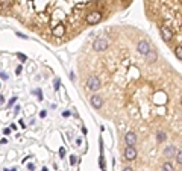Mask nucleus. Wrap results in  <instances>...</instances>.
<instances>
[{"instance_id":"1","label":"nucleus","mask_w":182,"mask_h":171,"mask_svg":"<svg viewBox=\"0 0 182 171\" xmlns=\"http://www.w3.org/2000/svg\"><path fill=\"white\" fill-rule=\"evenodd\" d=\"M100 85H102V82H100V79L97 76H91V77L87 79V88L90 91H97V89H100Z\"/></svg>"},{"instance_id":"2","label":"nucleus","mask_w":182,"mask_h":171,"mask_svg":"<svg viewBox=\"0 0 182 171\" xmlns=\"http://www.w3.org/2000/svg\"><path fill=\"white\" fill-rule=\"evenodd\" d=\"M102 20V12L100 11H94V12H90L87 17V23L88 24H97Z\"/></svg>"},{"instance_id":"3","label":"nucleus","mask_w":182,"mask_h":171,"mask_svg":"<svg viewBox=\"0 0 182 171\" xmlns=\"http://www.w3.org/2000/svg\"><path fill=\"white\" fill-rule=\"evenodd\" d=\"M93 49H94L96 52H103V50H106V49H108V41L103 40V38L96 40V41L93 42Z\"/></svg>"},{"instance_id":"4","label":"nucleus","mask_w":182,"mask_h":171,"mask_svg":"<svg viewBox=\"0 0 182 171\" xmlns=\"http://www.w3.org/2000/svg\"><path fill=\"white\" fill-rule=\"evenodd\" d=\"M125 158L127 161H133V159H137V150L133 146H127L125 148Z\"/></svg>"},{"instance_id":"5","label":"nucleus","mask_w":182,"mask_h":171,"mask_svg":"<svg viewBox=\"0 0 182 171\" xmlns=\"http://www.w3.org/2000/svg\"><path fill=\"white\" fill-rule=\"evenodd\" d=\"M150 49H152V47H150V44H149L147 41H140V42H138V46H137V50H138L140 55H146Z\"/></svg>"},{"instance_id":"6","label":"nucleus","mask_w":182,"mask_h":171,"mask_svg":"<svg viewBox=\"0 0 182 171\" xmlns=\"http://www.w3.org/2000/svg\"><path fill=\"white\" fill-rule=\"evenodd\" d=\"M125 142H126V146H135L137 135L133 132H127L126 135H125Z\"/></svg>"},{"instance_id":"7","label":"nucleus","mask_w":182,"mask_h":171,"mask_svg":"<svg viewBox=\"0 0 182 171\" xmlns=\"http://www.w3.org/2000/svg\"><path fill=\"white\" fill-rule=\"evenodd\" d=\"M161 36H162V40L165 42H169L170 40L173 38V32L170 30L169 27H161Z\"/></svg>"},{"instance_id":"8","label":"nucleus","mask_w":182,"mask_h":171,"mask_svg":"<svg viewBox=\"0 0 182 171\" xmlns=\"http://www.w3.org/2000/svg\"><path fill=\"white\" fill-rule=\"evenodd\" d=\"M91 105H93L96 109H100L102 106H103V99H102L100 95H93V97H91Z\"/></svg>"},{"instance_id":"9","label":"nucleus","mask_w":182,"mask_h":171,"mask_svg":"<svg viewBox=\"0 0 182 171\" xmlns=\"http://www.w3.org/2000/svg\"><path fill=\"white\" fill-rule=\"evenodd\" d=\"M176 147L175 146H169L167 148H164V156H167V158H173L176 156Z\"/></svg>"},{"instance_id":"10","label":"nucleus","mask_w":182,"mask_h":171,"mask_svg":"<svg viewBox=\"0 0 182 171\" xmlns=\"http://www.w3.org/2000/svg\"><path fill=\"white\" fill-rule=\"evenodd\" d=\"M144 56H146V59L149 61V62H155V61H156L158 59V53L156 52H155V50H149L147 53H146V55H144Z\"/></svg>"},{"instance_id":"11","label":"nucleus","mask_w":182,"mask_h":171,"mask_svg":"<svg viewBox=\"0 0 182 171\" xmlns=\"http://www.w3.org/2000/svg\"><path fill=\"white\" fill-rule=\"evenodd\" d=\"M65 34V27H64V24H56V27L53 29V35L55 36H64Z\"/></svg>"},{"instance_id":"12","label":"nucleus","mask_w":182,"mask_h":171,"mask_svg":"<svg viewBox=\"0 0 182 171\" xmlns=\"http://www.w3.org/2000/svg\"><path fill=\"white\" fill-rule=\"evenodd\" d=\"M162 171H175V170H173V165L170 164V162H164V165H162Z\"/></svg>"},{"instance_id":"13","label":"nucleus","mask_w":182,"mask_h":171,"mask_svg":"<svg viewBox=\"0 0 182 171\" xmlns=\"http://www.w3.org/2000/svg\"><path fill=\"white\" fill-rule=\"evenodd\" d=\"M156 138H158V142H162L165 138H167V135H165L164 132H158V133H156Z\"/></svg>"},{"instance_id":"14","label":"nucleus","mask_w":182,"mask_h":171,"mask_svg":"<svg viewBox=\"0 0 182 171\" xmlns=\"http://www.w3.org/2000/svg\"><path fill=\"white\" fill-rule=\"evenodd\" d=\"M175 53H176V58H179V59H182V46H181V47H178V49L175 50Z\"/></svg>"},{"instance_id":"15","label":"nucleus","mask_w":182,"mask_h":171,"mask_svg":"<svg viewBox=\"0 0 182 171\" xmlns=\"http://www.w3.org/2000/svg\"><path fill=\"white\" fill-rule=\"evenodd\" d=\"M176 161H178V164H181V165H182V150L176 153Z\"/></svg>"},{"instance_id":"16","label":"nucleus","mask_w":182,"mask_h":171,"mask_svg":"<svg viewBox=\"0 0 182 171\" xmlns=\"http://www.w3.org/2000/svg\"><path fill=\"white\" fill-rule=\"evenodd\" d=\"M17 58H18L21 62H24L26 59H28V58H26V55H23V53H17Z\"/></svg>"},{"instance_id":"17","label":"nucleus","mask_w":182,"mask_h":171,"mask_svg":"<svg viewBox=\"0 0 182 171\" xmlns=\"http://www.w3.org/2000/svg\"><path fill=\"white\" fill-rule=\"evenodd\" d=\"M34 94L35 95H38V99L42 100V93H41V89H34Z\"/></svg>"},{"instance_id":"18","label":"nucleus","mask_w":182,"mask_h":171,"mask_svg":"<svg viewBox=\"0 0 182 171\" xmlns=\"http://www.w3.org/2000/svg\"><path fill=\"white\" fill-rule=\"evenodd\" d=\"M0 79H2V80H8V74L6 73H3V71H0Z\"/></svg>"},{"instance_id":"19","label":"nucleus","mask_w":182,"mask_h":171,"mask_svg":"<svg viewBox=\"0 0 182 171\" xmlns=\"http://www.w3.org/2000/svg\"><path fill=\"white\" fill-rule=\"evenodd\" d=\"M21 71H23V67H21V65H18L17 68H15V74H17V76H18V74H20Z\"/></svg>"},{"instance_id":"20","label":"nucleus","mask_w":182,"mask_h":171,"mask_svg":"<svg viewBox=\"0 0 182 171\" xmlns=\"http://www.w3.org/2000/svg\"><path fill=\"white\" fill-rule=\"evenodd\" d=\"M59 156H61V158L65 156V148H64V147H61V148H59Z\"/></svg>"},{"instance_id":"21","label":"nucleus","mask_w":182,"mask_h":171,"mask_svg":"<svg viewBox=\"0 0 182 171\" xmlns=\"http://www.w3.org/2000/svg\"><path fill=\"white\" fill-rule=\"evenodd\" d=\"M15 100H17V97H12V99L9 100V103H8V108H11V106H12V105L15 103Z\"/></svg>"},{"instance_id":"22","label":"nucleus","mask_w":182,"mask_h":171,"mask_svg":"<svg viewBox=\"0 0 182 171\" xmlns=\"http://www.w3.org/2000/svg\"><path fill=\"white\" fill-rule=\"evenodd\" d=\"M76 162H78L76 156H71V158H70V164H71V165H76Z\"/></svg>"},{"instance_id":"23","label":"nucleus","mask_w":182,"mask_h":171,"mask_svg":"<svg viewBox=\"0 0 182 171\" xmlns=\"http://www.w3.org/2000/svg\"><path fill=\"white\" fill-rule=\"evenodd\" d=\"M99 164H100V168H102V170H105V161H103V156L100 158V162H99Z\"/></svg>"},{"instance_id":"24","label":"nucleus","mask_w":182,"mask_h":171,"mask_svg":"<svg viewBox=\"0 0 182 171\" xmlns=\"http://www.w3.org/2000/svg\"><path fill=\"white\" fill-rule=\"evenodd\" d=\"M3 133H5V135H9V133H11V127H6V129H3Z\"/></svg>"},{"instance_id":"25","label":"nucleus","mask_w":182,"mask_h":171,"mask_svg":"<svg viewBox=\"0 0 182 171\" xmlns=\"http://www.w3.org/2000/svg\"><path fill=\"white\" fill-rule=\"evenodd\" d=\"M17 36H20V38H23V40H26L28 36H26L24 34H20V32H17Z\"/></svg>"},{"instance_id":"26","label":"nucleus","mask_w":182,"mask_h":171,"mask_svg":"<svg viewBox=\"0 0 182 171\" xmlns=\"http://www.w3.org/2000/svg\"><path fill=\"white\" fill-rule=\"evenodd\" d=\"M46 115H47V112H46V111H41V112H40V117H41V118H44Z\"/></svg>"},{"instance_id":"27","label":"nucleus","mask_w":182,"mask_h":171,"mask_svg":"<svg viewBox=\"0 0 182 171\" xmlns=\"http://www.w3.org/2000/svg\"><path fill=\"white\" fill-rule=\"evenodd\" d=\"M5 103V95H0V105Z\"/></svg>"},{"instance_id":"28","label":"nucleus","mask_w":182,"mask_h":171,"mask_svg":"<svg viewBox=\"0 0 182 171\" xmlns=\"http://www.w3.org/2000/svg\"><path fill=\"white\" fill-rule=\"evenodd\" d=\"M59 88V79H56V85H55V89Z\"/></svg>"},{"instance_id":"29","label":"nucleus","mask_w":182,"mask_h":171,"mask_svg":"<svg viewBox=\"0 0 182 171\" xmlns=\"http://www.w3.org/2000/svg\"><path fill=\"white\" fill-rule=\"evenodd\" d=\"M14 109H15V111H14V112H15V114H18V111H20V106H15V108H14Z\"/></svg>"},{"instance_id":"30","label":"nucleus","mask_w":182,"mask_h":171,"mask_svg":"<svg viewBox=\"0 0 182 171\" xmlns=\"http://www.w3.org/2000/svg\"><path fill=\"white\" fill-rule=\"evenodd\" d=\"M62 115H64V117H68V115H70V112L65 111V112H62Z\"/></svg>"},{"instance_id":"31","label":"nucleus","mask_w":182,"mask_h":171,"mask_svg":"<svg viewBox=\"0 0 182 171\" xmlns=\"http://www.w3.org/2000/svg\"><path fill=\"white\" fill-rule=\"evenodd\" d=\"M28 168H29V170H30V171H32V170H34V168H35V167H34V164H29V167H28Z\"/></svg>"},{"instance_id":"32","label":"nucleus","mask_w":182,"mask_h":171,"mask_svg":"<svg viewBox=\"0 0 182 171\" xmlns=\"http://www.w3.org/2000/svg\"><path fill=\"white\" fill-rule=\"evenodd\" d=\"M123 171H132V168H131V167H126V168L123 170Z\"/></svg>"},{"instance_id":"33","label":"nucleus","mask_w":182,"mask_h":171,"mask_svg":"<svg viewBox=\"0 0 182 171\" xmlns=\"http://www.w3.org/2000/svg\"><path fill=\"white\" fill-rule=\"evenodd\" d=\"M11 171H17V168H11Z\"/></svg>"},{"instance_id":"34","label":"nucleus","mask_w":182,"mask_h":171,"mask_svg":"<svg viewBox=\"0 0 182 171\" xmlns=\"http://www.w3.org/2000/svg\"><path fill=\"white\" fill-rule=\"evenodd\" d=\"M41 171H47V168H42V170H41Z\"/></svg>"},{"instance_id":"35","label":"nucleus","mask_w":182,"mask_h":171,"mask_svg":"<svg viewBox=\"0 0 182 171\" xmlns=\"http://www.w3.org/2000/svg\"><path fill=\"white\" fill-rule=\"evenodd\" d=\"M181 105H182V97H181Z\"/></svg>"},{"instance_id":"36","label":"nucleus","mask_w":182,"mask_h":171,"mask_svg":"<svg viewBox=\"0 0 182 171\" xmlns=\"http://www.w3.org/2000/svg\"><path fill=\"white\" fill-rule=\"evenodd\" d=\"M0 87H2V85H0Z\"/></svg>"}]
</instances>
